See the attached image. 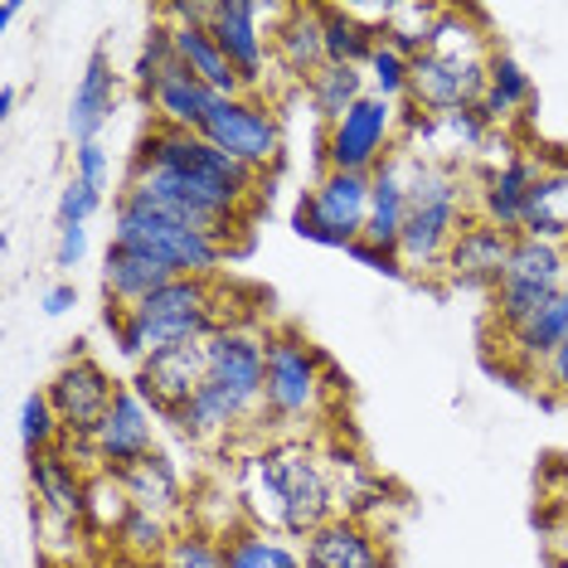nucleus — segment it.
<instances>
[{
  "mask_svg": "<svg viewBox=\"0 0 568 568\" xmlns=\"http://www.w3.org/2000/svg\"><path fill=\"white\" fill-rule=\"evenodd\" d=\"M257 171L229 161L224 151H214L200 132L185 126H151L136 141L132 175H126L122 195L141 200L146 210H156L175 224H190L200 234L229 243L239 214L257 195Z\"/></svg>",
  "mask_w": 568,
  "mask_h": 568,
  "instance_id": "f257e3e1",
  "label": "nucleus"
},
{
  "mask_svg": "<svg viewBox=\"0 0 568 568\" xmlns=\"http://www.w3.org/2000/svg\"><path fill=\"white\" fill-rule=\"evenodd\" d=\"M234 496L243 525L273 529L282 539H306L331 515H341L331 462L296 437H277V443H257L243 452L234 467Z\"/></svg>",
  "mask_w": 568,
  "mask_h": 568,
  "instance_id": "f03ea898",
  "label": "nucleus"
},
{
  "mask_svg": "<svg viewBox=\"0 0 568 568\" xmlns=\"http://www.w3.org/2000/svg\"><path fill=\"white\" fill-rule=\"evenodd\" d=\"M490 59H496V44H490L481 10H437L433 40L413 59L408 108L428 112V118L457 108H481Z\"/></svg>",
  "mask_w": 568,
  "mask_h": 568,
  "instance_id": "7ed1b4c3",
  "label": "nucleus"
},
{
  "mask_svg": "<svg viewBox=\"0 0 568 568\" xmlns=\"http://www.w3.org/2000/svg\"><path fill=\"white\" fill-rule=\"evenodd\" d=\"M219 287L204 277H175L165 282L161 292H151L146 302H136L132 312H118L108 306L102 321L112 331V345H118L122 359H141L161 355V351H175V345H200L210 341L219 326H229L224 312H219Z\"/></svg>",
  "mask_w": 568,
  "mask_h": 568,
  "instance_id": "20e7f679",
  "label": "nucleus"
},
{
  "mask_svg": "<svg viewBox=\"0 0 568 568\" xmlns=\"http://www.w3.org/2000/svg\"><path fill=\"white\" fill-rule=\"evenodd\" d=\"M471 214V175L457 165H437L413 156V185H408V219L398 239V263L408 277L443 273L447 248L467 229Z\"/></svg>",
  "mask_w": 568,
  "mask_h": 568,
  "instance_id": "39448f33",
  "label": "nucleus"
},
{
  "mask_svg": "<svg viewBox=\"0 0 568 568\" xmlns=\"http://www.w3.org/2000/svg\"><path fill=\"white\" fill-rule=\"evenodd\" d=\"M112 243L156 257V263L171 267L175 277H204V282H214L224 273L229 253H234L229 243L200 234V229H190V224H175V219L146 210V204L132 200V195H118V210H112Z\"/></svg>",
  "mask_w": 568,
  "mask_h": 568,
  "instance_id": "423d86ee",
  "label": "nucleus"
},
{
  "mask_svg": "<svg viewBox=\"0 0 568 568\" xmlns=\"http://www.w3.org/2000/svg\"><path fill=\"white\" fill-rule=\"evenodd\" d=\"M326 394H331L326 351L292 326L267 331V384H263L257 423L273 418L277 428H296L306 418H321L326 413Z\"/></svg>",
  "mask_w": 568,
  "mask_h": 568,
  "instance_id": "0eeeda50",
  "label": "nucleus"
},
{
  "mask_svg": "<svg viewBox=\"0 0 568 568\" xmlns=\"http://www.w3.org/2000/svg\"><path fill=\"white\" fill-rule=\"evenodd\" d=\"M369 195H374V180L369 175L321 171L312 185L302 190V200H296V210H292L296 239L321 243V248H345V253H351L355 243L365 239Z\"/></svg>",
  "mask_w": 568,
  "mask_h": 568,
  "instance_id": "6e6552de",
  "label": "nucleus"
},
{
  "mask_svg": "<svg viewBox=\"0 0 568 568\" xmlns=\"http://www.w3.org/2000/svg\"><path fill=\"white\" fill-rule=\"evenodd\" d=\"M398 146H404V102H384L365 93L341 122L326 126V136H321V165L326 171L374 175Z\"/></svg>",
  "mask_w": 568,
  "mask_h": 568,
  "instance_id": "1a4fd4ad",
  "label": "nucleus"
},
{
  "mask_svg": "<svg viewBox=\"0 0 568 568\" xmlns=\"http://www.w3.org/2000/svg\"><path fill=\"white\" fill-rule=\"evenodd\" d=\"M564 282H568V257H564L559 243L515 234L506 277H500V287L490 292V326H500V335L515 331L535 306H545Z\"/></svg>",
  "mask_w": 568,
  "mask_h": 568,
  "instance_id": "9d476101",
  "label": "nucleus"
},
{
  "mask_svg": "<svg viewBox=\"0 0 568 568\" xmlns=\"http://www.w3.org/2000/svg\"><path fill=\"white\" fill-rule=\"evenodd\" d=\"M200 136L210 141L214 151H224L229 161L248 165L257 175H263L267 165H277V156H282V118L273 102L257 93L219 98L214 112L200 126Z\"/></svg>",
  "mask_w": 568,
  "mask_h": 568,
  "instance_id": "9b49d317",
  "label": "nucleus"
},
{
  "mask_svg": "<svg viewBox=\"0 0 568 568\" xmlns=\"http://www.w3.org/2000/svg\"><path fill=\"white\" fill-rule=\"evenodd\" d=\"M282 6H253V0H214L210 34L224 49V59L234 63L248 93L267 88L273 79V24Z\"/></svg>",
  "mask_w": 568,
  "mask_h": 568,
  "instance_id": "f8f14e48",
  "label": "nucleus"
},
{
  "mask_svg": "<svg viewBox=\"0 0 568 568\" xmlns=\"http://www.w3.org/2000/svg\"><path fill=\"white\" fill-rule=\"evenodd\" d=\"M30 486H34V525L54 539H73L88 525V471L83 462H69V452H40L30 457ZM49 539V545H54Z\"/></svg>",
  "mask_w": 568,
  "mask_h": 568,
  "instance_id": "ddd939ff",
  "label": "nucleus"
},
{
  "mask_svg": "<svg viewBox=\"0 0 568 568\" xmlns=\"http://www.w3.org/2000/svg\"><path fill=\"white\" fill-rule=\"evenodd\" d=\"M122 384H112V374L98 365L93 355H73L63 359L59 374L44 384L49 404H54L59 423H63V437H73V443H88V437L98 433V423L108 418L112 398H118Z\"/></svg>",
  "mask_w": 568,
  "mask_h": 568,
  "instance_id": "4468645a",
  "label": "nucleus"
},
{
  "mask_svg": "<svg viewBox=\"0 0 568 568\" xmlns=\"http://www.w3.org/2000/svg\"><path fill=\"white\" fill-rule=\"evenodd\" d=\"M539 175H545V156H535V151H510V156L486 161L471 175V214L506 229V234H520L529 190Z\"/></svg>",
  "mask_w": 568,
  "mask_h": 568,
  "instance_id": "2eb2a0df",
  "label": "nucleus"
},
{
  "mask_svg": "<svg viewBox=\"0 0 568 568\" xmlns=\"http://www.w3.org/2000/svg\"><path fill=\"white\" fill-rule=\"evenodd\" d=\"M156 423H161V413L151 408L132 384H122L118 398H112V408H108V418H102L98 433L88 437L98 471L122 476L126 467H136L141 457H151V452H156Z\"/></svg>",
  "mask_w": 568,
  "mask_h": 568,
  "instance_id": "dca6fc26",
  "label": "nucleus"
},
{
  "mask_svg": "<svg viewBox=\"0 0 568 568\" xmlns=\"http://www.w3.org/2000/svg\"><path fill=\"white\" fill-rule=\"evenodd\" d=\"M204 365L210 379L234 389L243 404L263 408V384H267V331L253 321H229L204 341Z\"/></svg>",
  "mask_w": 568,
  "mask_h": 568,
  "instance_id": "f3484780",
  "label": "nucleus"
},
{
  "mask_svg": "<svg viewBox=\"0 0 568 568\" xmlns=\"http://www.w3.org/2000/svg\"><path fill=\"white\" fill-rule=\"evenodd\" d=\"M510 248H515V234L486 224V219H467V229H462L457 243L447 248V263L437 277H443L452 292H486L490 296L500 287V277H506Z\"/></svg>",
  "mask_w": 568,
  "mask_h": 568,
  "instance_id": "a211bd4d",
  "label": "nucleus"
},
{
  "mask_svg": "<svg viewBox=\"0 0 568 568\" xmlns=\"http://www.w3.org/2000/svg\"><path fill=\"white\" fill-rule=\"evenodd\" d=\"M118 102H122V73L112 69V54L108 49H93L79 73V83H73V98H69V136L73 146H88V141H102L108 132V122L118 118Z\"/></svg>",
  "mask_w": 568,
  "mask_h": 568,
  "instance_id": "6ab92c4d",
  "label": "nucleus"
},
{
  "mask_svg": "<svg viewBox=\"0 0 568 568\" xmlns=\"http://www.w3.org/2000/svg\"><path fill=\"white\" fill-rule=\"evenodd\" d=\"M253 418H257L253 404H243V398L234 389H224V384L204 379L195 389V398H190V404H180L175 413H165L161 423H171L175 437H185V443L210 447V443H224V437L243 433Z\"/></svg>",
  "mask_w": 568,
  "mask_h": 568,
  "instance_id": "aec40b11",
  "label": "nucleus"
},
{
  "mask_svg": "<svg viewBox=\"0 0 568 568\" xmlns=\"http://www.w3.org/2000/svg\"><path fill=\"white\" fill-rule=\"evenodd\" d=\"M326 24H321V6H282L273 24V69L287 83L306 88L326 69Z\"/></svg>",
  "mask_w": 568,
  "mask_h": 568,
  "instance_id": "412c9836",
  "label": "nucleus"
},
{
  "mask_svg": "<svg viewBox=\"0 0 568 568\" xmlns=\"http://www.w3.org/2000/svg\"><path fill=\"white\" fill-rule=\"evenodd\" d=\"M204 379H210V365H204V341H200V345H175V351L141 359L132 389L165 418V413H175L180 404H190Z\"/></svg>",
  "mask_w": 568,
  "mask_h": 568,
  "instance_id": "4be33fe9",
  "label": "nucleus"
},
{
  "mask_svg": "<svg viewBox=\"0 0 568 568\" xmlns=\"http://www.w3.org/2000/svg\"><path fill=\"white\" fill-rule=\"evenodd\" d=\"M306 568H389V549L355 515H331L316 535L302 539Z\"/></svg>",
  "mask_w": 568,
  "mask_h": 568,
  "instance_id": "5701e85b",
  "label": "nucleus"
},
{
  "mask_svg": "<svg viewBox=\"0 0 568 568\" xmlns=\"http://www.w3.org/2000/svg\"><path fill=\"white\" fill-rule=\"evenodd\" d=\"M564 341H568V282L549 296L545 306H535V312H529L515 331L500 335V345H506V359L520 374H535V379H539V369H545V359L559 351Z\"/></svg>",
  "mask_w": 568,
  "mask_h": 568,
  "instance_id": "b1692460",
  "label": "nucleus"
},
{
  "mask_svg": "<svg viewBox=\"0 0 568 568\" xmlns=\"http://www.w3.org/2000/svg\"><path fill=\"white\" fill-rule=\"evenodd\" d=\"M374 180V195H369V224H365V243L374 248H389L398 253V239H404V219H408V185H413V156L408 151H394Z\"/></svg>",
  "mask_w": 568,
  "mask_h": 568,
  "instance_id": "393cba45",
  "label": "nucleus"
},
{
  "mask_svg": "<svg viewBox=\"0 0 568 568\" xmlns=\"http://www.w3.org/2000/svg\"><path fill=\"white\" fill-rule=\"evenodd\" d=\"M165 20V16H161ZM171 24V40H175V59L185 63L190 73H195L200 83H210L219 98H243L248 88H243V79L234 73V63L224 59V49H219V40L210 34V24L200 20H165Z\"/></svg>",
  "mask_w": 568,
  "mask_h": 568,
  "instance_id": "a878e982",
  "label": "nucleus"
},
{
  "mask_svg": "<svg viewBox=\"0 0 568 568\" xmlns=\"http://www.w3.org/2000/svg\"><path fill=\"white\" fill-rule=\"evenodd\" d=\"M165 282H175V273L161 267L156 257L122 248V243H108V253H102V292H108V306L132 312L136 302H146V296L161 292Z\"/></svg>",
  "mask_w": 568,
  "mask_h": 568,
  "instance_id": "bb28decb",
  "label": "nucleus"
},
{
  "mask_svg": "<svg viewBox=\"0 0 568 568\" xmlns=\"http://www.w3.org/2000/svg\"><path fill=\"white\" fill-rule=\"evenodd\" d=\"M214 102H219V93L210 83H200L185 63H175V69L146 93V108L156 112V122L161 126H185V132H200L204 118L214 112Z\"/></svg>",
  "mask_w": 568,
  "mask_h": 568,
  "instance_id": "cd10ccee",
  "label": "nucleus"
},
{
  "mask_svg": "<svg viewBox=\"0 0 568 568\" xmlns=\"http://www.w3.org/2000/svg\"><path fill=\"white\" fill-rule=\"evenodd\" d=\"M122 486H126V496H132V506L156 510L165 520L185 510V476H180L171 452H161V447L151 452V457H141L136 467H126Z\"/></svg>",
  "mask_w": 568,
  "mask_h": 568,
  "instance_id": "c85d7f7f",
  "label": "nucleus"
},
{
  "mask_svg": "<svg viewBox=\"0 0 568 568\" xmlns=\"http://www.w3.org/2000/svg\"><path fill=\"white\" fill-rule=\"evenodd\" d=\"M520 234L559 243V248L568 243V161H545V175L529 190Z\"/></svg>",
  "mask_w": 568,
  "mask_h": 568,
  "instance_id": "c756f323",
  "label": "nucleus"
},
{
  "mask_svg": "<svg viewBox=\"0 0 568 568\" xmlns=\"http://www.w3.org/2000/svg\"><path fill=\"white\" fill-rule=\"evenodd\" d=\"M535 102V83H529L525 63L506 54V49H496V59H490V79H486V93H481V118L490 126H510L520 112Z\"/></svg>",
  "mask_w": 568,
  "mask_h": 568,
  "instance_id": "7c9ffc66",
  "label": "nucleus"
},
{
  "mask_svg": "<svg viewBox=\"0 0 568 568\" xmlns=\"http://www.w3.org/2000/svg\"><path fill=\"white\" fill-rule=\"evenodd\" d=\"M224 568H306L302 549L292 539L273 535V529H257V525H239L224 529Z\"/></svg>",
  "mask_w": 568,
  "mask_h": 568,
  "instance_id": "2f4dec72",
  "label": "nucleus"
},
{
  "mask_svg": "<svg viewBox=\"0 0 568 568\" xmlns=\"http://www.w3.org/2000/svg\"><path fill=\"white\" fill-rule=\"evenodd\" d=\"M321 24H326V59L365 69L369 54L379 49V30L355 16V6H321Z\"/></svg>",
  "mask_w": 568,
  "mask_h": 568,
  "instance_id": "473e14b6",
  "label": "nucleus"
},
{
  "mask_svg": "<svg viewBox=\"0 0 568 568\" xmlns=\"http://www.w3.org/2000/svg\"><path fill=\"white\" fill-rule=\"evenodd\" d=\"M302 93H306V102H312L316 118L331 126V122H341L345 112H351L355 102L369 93V83H365V69H351V63H326V69H321L316 79L302 88Z\"/></svg>",
  "mask_w": 568,
  "mask_h": 568,
  "instance_id": "72a5a7b5",
  "label": "nucleus"
},
{
  "mask_svg": "<svg viewBox=\"0 0 568 568\" xmlns=\"http://www.w3.org/2000/svg\"><path fill=\"white\" fill-rule=\"evenodd\" d=\"M171 545H175V529L156 510L132 506V510H126V520L118 525V549L132 554V559H165Z\"/></svg>",
  "mask_w": 568,
  "mask_h": 568,
  "instance_id": "f704fd0d",
  "label": "nucleus"
},
{
  "mask_svg": "<svg viewBox=\"0 0 568 568\" xmlns=\"http://www.w3.org/2000/svg\"><path fill=\"white\" fill-rule=\"evenodd\" d=\"M126 510H132V496H126L122 476H112V471L88 476V525L83 529H93V535H118Z\"/></svg>",
  "mask_w": 568,
  "mask_h": 568,
  "instance_id": "c9c22d12",
  "label": "nucleus"
},
{
  "mask_svg": "<svg viewBox=\"0 0 568 568\" xmlns=\"http://www.w3.org/2000/svg\"><path fill=\"white\" fill-rule=\"evenodd\" d=\"M20 443H24L30 457H40V452H54L63 443V423H59V413H54V404H49L44 389L24 394V404H20Z\"/></svg>",
  "mask_w": 568,
  "mask_h": 568,
  "instance_id": "e433bc0d",
  "label": "nucleus"
},
{
  "mask_svg": "<svg viewBox=\"0 0 568 568\" xmlns=\"http://www.w3.org/2000/svg\"><path fill=\"white\" fill-rule=\"evenodd\" d=\"M175 40H171V24H165L161 16L151 20V30H146V40H141V54H136V63H132V79H136V88H141V98L156 88L165 73L175 69Z\"/></svg>",
  "mask_w": 568,
  "mask_h": 568,
  "instance_id": "4c0bfd02",
  "label": "nucleus"
},
{
  "mask_svg": "<svg viewBox=\"0 0 568 568\" xmlns=\"http://www.w3.org/2000/svg\"><path fill=\"white\" fill-rule=\"evenodd\" d=\"M408 79H413V63L404 54H394L389 44H379L365 63V83L374 98L384 102H408Z\"/></svg>",
  "mask_w": 568,
  "mask_h": 568,
  "instance_id": "58836bf2",
  "label": "nucleus"
},
{
  "mask_svg": "<svg viewBox=\"0 0 568 568\" xmlns=\"http://www.w3.org/2000/svg\"><path fill=\"white\" fill-rule=\"evenodd\" d=\"M161 568H224V539L210 529H185V535H175Z\"/></svg>",
  "mask_w": 568,
  "mask_h": 568,
  "instance_id": "ea45409f",
  "label": "nucleus"
},
{
  "mask_svg": "<svg viewBox=\"0 0 568 568\" xmlns=\"http://www.w3.org/2000/svg\"><path fill=\"white\" fill-rule=\"evenodd\" d=\"M102 210V190H93L88 180H79V175H69V185L59 190V229H73V224H88Z\"/></svg>",
  "mask_w": 568,
  "mask_h": 568,
  "instance_id": "a19ab883",
  "label": "nucleus"
},
{
  "mask_svg": "<svg viewBox=\"0 0 568 568\" xmlns=\"http://www.w3.org/2000/svg\"><path fill=\"white\" fill-rule=\"evenodd\" d=\"M73 175L88 180L93 190L108 195V180H112V156L102 141H88V146H73Z\"/></svg>",
  "mask_w": 568,
  "mask_h": 568,
  "instance_id": "79ce46f5",
  "label": "nucleus"
},
{
  "mask_svg": "<svg viewBox=\"0 0 568 568\" xmlns=\"http://www.w3.org/2000/svg\"><path fill=\"white\" fill-rule=\"evenodd\" d=\"M83 257H88V224L59 229V243H54V267H59V273L83 267Z\"/></svg>",
  "mask_w": 568,
  "mask_h": 568,
  "instance_id": "37998d69",
  "label": "nucleus"
},
{
  "mask_svg": "<svg viewBox=\"0 0 568 568\" xmlns=\"http://www.w3.org/2000/svg\"><path fill=\"white\" fill-rule=\"evenodd\" d=\"M351 257H359V263L374 267V273H384V277H408V273H404V263H398V253L374 248V243H365V239H359L355 248H351Z\"/></svg>",
  "mask_w": 568,
  "mask_h": 568,
  "instance_id": "c03bdc74",
  "label": "nucleus"
},
{
  "mask_svg": "<svg viewBox=\"0 0 568 568\" xmlns=\"http://www.w3.org/2000/svg\"><path fill=\"white\" fill-rule=\"evenodd\" d=\"M539 379H545V389L549 394H559V398H568V341L554 351L549 359H545V369H539Z\"/></svg>",
  "mask_w": 568,
  "mask_h": 568,
  "instance_id": "a18cd8bd",
  "label": "nucleus"
},
{
  "mask_svg": "<svg viewBox=\"0 0 568 568\" xmlns=\"http://www.w3.org/2000/svg\"><path fill=\"white\" fill-rule=\"evenodd\" d=\"M73 306H79V287H73V282H54V287L40 296V312L44 316H69Z\"/></svg>",
  "mask_w": 568,
  "mask_h": 568,
  "instance_id": "49530a36",
  "label": "nucleus"
},
{
  "mask_svg": "<svg viewBox=\"0 0 568 568\" xmlns=\"http://www.w3.org/2000/svg\"><path fill=\"white\" fill-rule=\"evenodd\" d=\"M20 108V88L16 83H0V122H10Z\"/></svg>",
  "mask_w": 568,
  "mask_h": 568,
  "instance_id": "de8ad7c7",
  "label": "nucleus"
},
{
  "mask_svg": "<svg viewBox=\"0 0 568 568\" xmlns=\"http://www.w3.org/2000/svg\"><path fill=\"white\" fill-rule=\"evenodd\" d=\"M24 16V6H16V0H6V6H0V20H6V24H16Z\"/></svg>",
  "mask_w": 568,
  "mask_h": 568,
  "instance_id": "09e8293b",
  "label": "nucleus"
},
{
  "mask_svg": "<svg viewBox=\"0 0 568 568\" xmlns=\"http://www.w3.org/2000/svg\"><path fill=\"white\" fill-rule=\"evenodd\" d=\"M564 257H568V243H564Z\"/></svg>",
  "mask_w": 568,
  "mask_h": 568,
  "instance_id": "8fccbe9b",
  "label": "nucleus"
}]
</instances>
